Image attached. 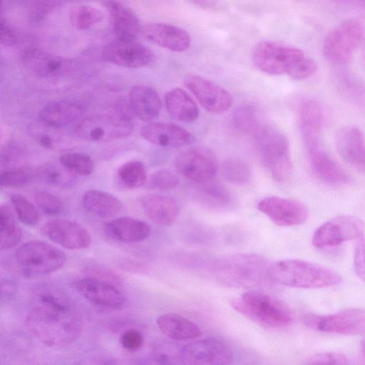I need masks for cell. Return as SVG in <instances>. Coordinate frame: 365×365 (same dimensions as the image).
Listing matches in <instances>:
<instances>
[{"label": "cell", "mask_w": 365, "mask_h": 365, "mask_svg": "<svg viewBox=\"0 0 365 365\" xmlns=\"http://www.w3.org/2000/svg\"><path fill=\"white\" fill-rule=\"evenodd\" d=\"M30 332L44 344L61 347L74 342L81 335L82 319L69 300L50 288L36 294V304L26 317Z\"/></svg>", "instance_id": "cell-1"}, {"label": "cell", "mask_w": 365, "mask_h": 365, "mask_svg": "<svg viewBox=\"0 0 365 365\" xmlns=\"http://www.w3.org/2000/svg\"><path fill=\"white\" fill-rule=\"evenodd\" d=\"M267 275L277 284L303 289L334 287L342 282V277L336 272L300 259L278 261L268 268Z\"/></svg>", "instance_id": "cell-2"}, {"label": "cell", "mask_w": 365, "mask_h": 365, "mask_svg": "<svg viewBox=\"0 0 365 365\" xmlns=\"http://www.w3.org/2000/svg\"><path fill=\"white\" fill-rule=\"evenodd\" d=\"M230 304L237 312L267 328L284 327L293 320L285 304L262 292L247 291L240 297L233 299Z\"/></svg>", "instance_id": "cell-3"}, {"label": "cell", "mask_w": 365, "mask_h": 365, "mask_svg": "<svg viewBox=\"0 0 365 365\" xmlns=\"http://www.w3.org/2000/svg\"><path fill=\"white\" fill-rule=\"evenodd\" d=\"M257 149L262 163L277 182H284L292 173L289 143L284 134L271 127L255 130Z\"/></svg>", "instance_id": "cell-4"}, {"label": "cell", "mask_w": 365, "mask_h": 365, "mask_svg": "<svg viewBox=\"0 0 365 365\" xmlns=\"http://www.w3.org/2000/svg\"><path fill=\"white\" fill-rule=\"evenodd\" d=\"M15 257L22 273L29 277L54 272L66 261L63 251L38 240L28 241L20 246Z\"/></svg>", "instance_id": "cell-5"}, {"label": "cell", "mask_w": 365, "mask_h": 365, "mask_svg": "<svg viewBox=\"0 0 365 365\" xmlns=\"http://www.w3.org/2000/svg\"><path fill=\"white\" fill-rule=\"evenodd\" d=\"M133 130L131 118L115 112L84 118L76 125L74 131L78 138L84 140L106 142L124 138Z\"/></svg>", "instance_id": "cell-6"}, {"label": "cell", "mask_w": 365, "mask_h": 365, "mask_svg": "<svg viewBox=\"0 0 365 365\" xmlns=\"http://www.w3.org/2000/svg\"><path fill=\"white\" fill-rule=\"evenodd\" d=\"M364 33L363 25L356 19L341 22L326 36L322 48L324 56L334 64L346 63L361 41Z\"/></svg>", "instance_id": "cell-7"}, {"label": "cell", "mask_w": 365, "mask_h": 365, "mask_svg": "<svg viewBox=\"0 0 365 365\" xmlns=\"http://www.w3.org/2000/svg\"><path fill=\"white\" fill-rule=\"evenodd\" d=\"M305 55L294 46L272 41L258 43L252 52L255 66L269 75L287 73L289 70Z\"/></svg>", "instance_id": "cell-8"}, {"label": "cell", "mask_w": 365, "mask_h": 365, "mask_svg": "<svg viewBox=\"0 0 365 365\" xmlns=\"http://www.w3.org/2000/svg\"><path fill=\"white\" fill-rule=\"evenodd\" d=\"M176 170L182 176L195 183L212 180L218 170L215 154L205 146H196L182 150L174 160Z\"/></svg>", "instance_id": "cell-9"}, {"label": "cell", "mask_w": 365, "mask_h": 365, "mask_svg": "<svg viewBox=\"0 0 365 365\" xmlns=\"http://www.w3.org/2000/svg\"><path fill=\"white\" fill-rule=\"evenodd\" d=\"M303 323L319 331L343 335L365 334V309H348L327 315L308 314Z\"/></svg>", "instance_id": "cell-10"}, {"label": "cell", "mask_w": 365, "mask_h": 365, "mask_svg": "<svg viewBox=\"0 0 365 365\" xmlns=\"http://www.w3.org/2000/svg\"><path fill=\"white\" fill-rule=\"evenodd\" d=\"M364 223L349 215L336 216L321 225L314 232L312 244L318 248L338 246L363 235Z\"/></svg>", "instance_id": "cell-11"}, {"label": "cell", "mask_w": 365, "mask_h": 365, "mask_svg": "<svg viewBox=\"0 0 365 365\" xmlns=\"http://www.w3.org/2000/svg\"><path fill=\"white\" fill-rule=\"evenodd\" d=\"M184 84L207 112L222 114L232 104L231 94L213 81L195 74L185 77Z\"/></svg>", "instance_id": "cell-12"}, {"label": "cell", "mask_w": 365, "mask_h": 365, "mask_svg": "<svg viewBox=\"0 0 365 365\" xmlns=\"http://www.w3.org/2000/svg\"><path fill=\"white\" fill-rule=\"evenodd\" d=\"M102 58L110 63L130 68L150 64L155 58L153 52L135 40L116 39L107 44L102 51Z\"/></svg>", "instance_id": "cell-13"}, {"label": "cell", "mask_w": 365, "mask_h": 365, "mask_svg": "<svg viewBox=\"0 0 365 365\" xmlns=\"http://www.w3.org/2000/svg\"><path fill=\"white\" fill-rule=\"evenodd\" d=\"M180 359L185 364L224 365L232 361L230 349L215 338H207L190 342L180 350Z\"/></svg>", "instance_id": "cell-14"}, {"label": "cell", "mask_w": 365, "mask_h": 365, "mask_svg": "<svg viewBox=\"0 0 365 365\" xmlns=\"http://www.w3.org/2000/svg\"><path fill=\"white\" fill-rule=\"evenodd\" d=\"M257 208L274 224L282 227L302 225L309 215L308 208L303 202L277 196L263 198L258 202Z\"/></svg>", "instance_id": "cell-15"}, {"label": "cell", "mask_w": 365, "mask_h": 365, "mask_svg": "<svg viewBox=\"0 0 365 365\" xmlns=\"http://www.w3.org/2000/svg\"><path fill=\"white\" fill-rule=\"evenodd\" d=\"M73 287L91 303L106 309L117 310L125 304L123 294L108 281L96 277H84L76 280Z\"/></svg>", "instance_id": "cell-16"}, {"label": "cell", "mask_w": 365, "mask_h": 365, "mask_svg": "<svg viewBox=\"0 0 365 365\" xmlns=\"http://www.w3.org/2000/svg\"><path fill=\"white\" fill-rule=\"evenodd\" d=\"M43 235L51 241L68 250H82L90 246L91 237L81 224L66 219L47 222L41 228Z\"/></svg>", "instance_id": "cell-17"}, {"label": "cell", "mask_w": 365, "mask_h": 365, "mask_svg": "<svg viewBox=\"0 0 365 365\" xmlns=\"http://www.w3.org/2000/svg\"><path fill=\"white\" fill-rule=\"evenodd\" d=\"M21 61L28 70L41 78L63 77L74 68L69 60L36 48L25 51Z\"/></svg>", "instance_id": "cell-18"}, {"label": "cell", "mask_w": 365, "mask_h": 365, "mask_svg": "<svg viewBox=\"0 0 365 365\" xmlns=\"http://www.w3.org/2000/svg\"><path fill=\"white\" fill-rule=\"evenodd\" d=\"M141 136L150 143L164 148H178L192 144L195 138L187 130L170 123H150L140 129Z\"/></svg>", "instance_id": "cell-19"}, {"label": "cell", "mask_w": 365, "mask_h": 365, "mask_svg": "<svg viewBox=\"0 0 365 365\" xmlns=\"http://www.w3.org/2000/svg\"><path fill=\"white\" fill-rule=\"evenodd\" d=\"M299 127L307 153L316 150L321 145V131L323 124V110L314 100L304 102L299 110Z\"/></svg>", "instance_id": "cell-20"}, {"label": "cell", "mask_w": 365, "mask_h": 365, "mask_svg": "<svg viewBox=\"0 0 365 365\" xmlns=\"http://www.w3.org/2000/svg\"><path fill=\"white\" fill-rule=\"evenodd\" d=\"M142 33L148 40L172 51H186L191 43V38L186 31L168 24H147L142 27Z\"/></svg>", "instance_id": "cell-21"}, {"label": "cell", "mask_w": 365, "mask_h": 365, "mask_svg": "<svg viewBox=\"0 0 365 365\" xmlns=\"http://www.w3.org/2000/svg\"><path fill=\"white\" fill-rule=\"evenodd\" d=\"M336 147L340 156L359 171L365 163V140L359 128H341L336 135Z\"/></svg>", "instance_id": "cell-22"}, {"label": "cell", "mask_w": 365, "mask_h": 365, "mask_svg": "<svg viewBox=\"0 0 365 365\" xmlns=\"http://www.w3.org/2000/svg\"><path fill=\"white\" fill-rule=\"evenodd\" d=\"M84 108L80 103L68 100L51 101L38 113V121L47 126L61 129L83 115Z\"/></svg>", "instance_id": "cell-23"}, {"label": "cell", "mask_w": 365, "mask_h": 365, "mask_svg": "<svg viewBox=\"0 0 365 365\" xmlns=\"http://www.w3.org/2000/svg\"><path fill=\"white\" fill-rule=\"evenodd\" d=\"M140 205L151 221L163 226L172 225L180 212L178 203L174 198L160 194L143 196L140 199Z\"/></svg>", "instance_id": "cell-24"}, {"label": "cell", "mask_w": 365, "mask_h": 365, "mask_svg": "<svg viewBox=\"0 0 365 365\" xmlns=\"http://www.w3.org/2000/svg\"><path fill=\"white\" fill-rule=\"evenodd\" d=\"M106 235L116 241L138 242L145 240L150 234L149 225L140 220L122 217L106 222L103 225Z\"/></svg>", "instance_id": "cell-25"}, {"label": "cell", "mask_w": 365, "mask_h": 365, "mask_svg": "<svg viewBox=\"0 0 365 365\" xmlns=\"http://www.w3.org/2000/svg\"><path fill=\"white\" fill-rule=\"evenodd\" d=\"M104 5L111 16L116 39L135 40L142 31L136 15L117 0H106Z\"/></svg>", "instance_id": "cell-26"}, {"label": "cell", "mask_w": 365, "mask_h": 365, "mask_svg": "<svg viewBox=\"0 0 365 365\" xmlns=\"http://www.w3.org/2000/svg\"><path fill=\"white\" fill-rule=\"evenodd\" d=\"M129 104L139 119L150 122L155 119L160 110L161 102L156 91L145 85H136L130 90Z\"/></svg>", "instance_id": "cell-27"}, {"label": "cell", "mask_w": 365, "mask_h": 365, "mask_svg": "<svg viewBox=\"0 0 365 365\" xmlns=\"http://www.w3.org/2000/svg\"><path fill=\"white\" fill-rule=\"evenodd\" d=\"M307 154L313 173L323 182L331 185H344L350 182L349 175L322 147Z\"/></svg>", "instance_id": "cell-28"}, {"label": "cell", "mask_w": 365, "mask_h": 365, "mask_svg": "<svg viewBox=\"0 0 365 365\" xmlns=\"http://www.w3.org/2000/svg\"><path fill=\"white\" fill-rule=\"evenodd\" d=\"M157 324L164 335L173 340H190L202 335L201 329L196 324L177 314L160 315L157 319Z\"/></svg>", "instance_id": "cell-29"}, {"label": "cell", "mask_w": 365, "mask_h": 365, "mask_svg": "<svg viewBox=\"0 0 365 365\" xmlns=\"http://www.w3.org/2000/svg\"><path fill=\"white\" fill-rule=\"evenodd\" d=\"M84 209L89 213L101 218H110L117 215L123 207L122 202L106 191L90 190L82 197Z\"/></svg>", "instance_id": "cell-30"}, {"label": "cell", "mask_w": 365, "mask_h": 365, "mask_svg": "<svg viewBox=\"0 0 365 365\" xmlns=\"http://www.w3.org/2000/svg\"><path fill=\"white\" fill-rule=\"evenodd\" d=\"M165 103L168 113L177 120L192 123L198 117L195 102L181 88H175L167 92Z\"/></svg>", "instance_id": "cell-31"}, {"label": "cell", "mask_w": 365, "mask_h": 365, "mask_svg": "<svg viewBox=\"0 0 365 365\" xmlns=\"http://www.w3.org/2000/svg\"><path fill=\"white\" fill-rule=\"evenodd\" d=\"M0 225V250H7L19 245L22 238V232L11 207L7 205H1Z\"/></svg>", "instance_id": "cell-32"}, {"label": "cell", "mask_w": 365, "mask_h": 365, "mask_svg": "<svg viewBox=\"0 0 365 365\" xmlns=\"http://www.w3.org/2000/svg\"><path fill=\"white\" fill-rule=\"evenodd\" d=\"M37 178L43 182L60 187L73 185L77 175L66 169L61 163H47L36 169Z\"/></svg>", "instance_id": "cell-33"}, {"label": "cell", "mask_w": 365, "mask_h": 365, "mask_svg": "<svg viewBox=\"0 0 365 365\" xmlns=\"http://www.w3.org/2000/svg\"><path fill=\"white\" fill-rule=\"evenodd\" d=\"M117 180L125 189H136L144 185L147 180L146 168L139 160L127 161L118 169Z\"/></svg>", "instance_id": "cell-34"}, {"label": "cell", "mask_w": 365, "mask_h": 365, "mask_svg": "<svg viewBox=\"0 0 365 365\" xmlns=\"http://www.w3.org/2000/svg\"><path fill=\"white\" fill-rule=\"evenodd\" d=\"M37 178V170L29 166H16L1 170V187L19 188L26 186Z\"/></svg>", "instance_id": "cell-35"}, {"label": "cell", "mask_w": 365, "mask_h": 365, "mask_svg": "<svg viewBox=\"0 0 365 365\" xmlns=\"http://www.w3.org/2000/svg\"><path fill=\"white\" fill-rule=\"evenodd\" d=\"M198 197L205 204L214 207H225L230 205L231 196L221 184L212 180L201 184Z\"/></svg>", "instance_id": "cell-36"}, {"label": "cell", "mask_w": 365, "mask_h": 365, "mask_svg": "<svg viewBox=\"0 0 365 365\" xmlns=\"http://www.w3.org/2000/svg\"><path fill=\"white\" fill-rule=\"evenodd\" d=\"M70 19L76 29L85 30L100 23L103 19V13L91 5H79L71 10Z\"/></svg>", "instance_id": "cell-37"}, {"label": "cell", "mask_w": 365, "mask_h": 365, "mask_svg": "<svg viewBox=\"0 0 365 365\" xmlns=\"http://www.w3.org/2000/svg\"><path fill=\"white\" fill-rule=\"evenodd\" d=\"M58 161L66 169L76 175L86 176L94 170V163L91 157L83 153H67L62 154Z\"/></svg>", "instance_id": "cell-38"}, {"label": "cell", "mask_w": 365, "mask_h": 365, "mask_svg": "<svg viewBox=\"0 0 365 365\" xmlns=\"http://www.w3.org/2000/svg\"><path fill=\"white\" fill-rule=\"evenodd\" d=\"M222 173L230 182L235 184H245L251 177L248 165L242 159L229 158L222 164Z\"/></svg>", "instance_id": "cell-39"}, {"label": "cell", "mask_w": 365, "mask_h": 365, "mask_svg": "<svg viewBox=\"0 0 365 365\" xmlns=\"http://www.w3.org/2000/svg\"><path fill=\"white\" fill-rule=\"evenodd\" d=\"M232 123L234 128L241 133L255 132L258 126L255 108L249 105L240 106L232 113Z\"/></svg>", "instance_id": "cell-40"}, {"label": "cell", "mask_w": 365, "mask_h": 365, "mask_svg": "<svg viewBox=\"0 0 365 365\" xmlns=\"http://www.w3.org/2000/svg\"><path fill=\"white\" fill-rule=\"evenodd\" d=\"M12 207L19 220L28 226L36 225L39 220V215L36 207L26 197L20 194L10 195Z\"/></svg>", "instance_id": "cell-41"}, {"label": "cell", "mask_w": 365, "mask_h": 365, "mask_svg": "<svg viewBox=\"0 0 365 365\" xmlns=\"http://www.w3.org/2000/svg\"><path fill=\"white\" fill-rule=\"evenodd\" d=\"M31 134L34 139L46 149H54L60 146L62 138L57 128L41 123V125L31 128Z\"/></svg>", "instance_id": "cell-42"}, {"label": "cell", "mask_w": 365, "mask_h": 365, "mask_svg": "<svg viewBox=\"0 0 365 365\" xmlns=\"http://www.w3.org/2000/svg\"><path fill=\"white\" fill-rule=\"evenodd\" d=\"M179 183L178 176L171 170L161 169L155 171L148 179V187L158 190H169Z\"/></svg>", "instance_id": "cell-43"}, {"label": "cell", "mask_w": 365, "mask_h": 365, "mask_svg": "<svg viewBox=\"0 0 365 365\" xmlns=\"http://www.w3.org/2000/svg\"><path fill=\"white\" fill-rule=\"evenodd\" d=\"M34 197L36 205L45 215L57 216L62 213L63 205L55 195L46 191H38Z\"/></svg>", "instance_id": "cell-44"}, {"label": "cell", "mask_w": 365, "mask_h": 365, "mask_svg": "<svg viewBox=\"0 0 365 365\" xmlns=\"http://www.w3.org/2000/svg\"><path fill=\"white\" fill-rule=\"evenodd\" d=\"M344 93L354 102L365 107V86L350 76L342 77L340 81Z\"/></svg>", "instance_id": "cell-45"}, {"label": "cell", "mask_w": 365, "mask_h": 365, "mask_svg": "<svg viewBox=\"0 0 365 365\" xmlns=\"http://www.w3.org/2000/svg\"><path fill=\"white\" fill-rule=\"evenodd\" d=\"M314 61L306 56L298 61L287 72V75L293 80L302 81L311 76L316 71Z\"/></svg>", "instance_id": "cell-46"}, {"label": "cell", "mask_w": 365, "mask_h": 365, "mask_svg": "<svg viewBox=\"0 0 365 365\" xmlns=\"http://www.w3.org/2000/svg\"><path fill=\"white\" fill-rule=\"evenodd\" d=\"M307 364H350L349 358L339 352H324L312 355L305 362Z\"/></svg>", "instance_id": "cell-47"}, {"label": "cell", "mask_w": 365, "mask_h": 365, "mask_svg": "<svg viewBox=\"0 0 365 365\" xmlns=\"http://www.w3.org/2000/svg\"><path fill=\"white\" fill-rule=\"evenodd\" d=\"M142 333L135 329H129L123 331L120 337L121 346L126 350L135 351L141 348L143 344Z\"/></svg>", "instance_id": "cell-48"}, {"label": "cell", "mask_w": 365, "mask_h": 365, "mask_svg": "<svg viewBox=\"0 0 365 365\" xmlns=\"http://www.w3.org/2000/svg\"><path fill=\"white\" fill-rule=\"evenodd\" d=\"M354 265L356 275L365 282V235L358 238L354 251Z\"/></svg>", "instance_id": "cell-49"}, {"label": "cell", "mask_w": 365, "mask_h": 365, "mask_svg": "<svg viewBox=\"0 0 365 365\" xmlns=\"http://www.w3.org/2000/svg\"><path fill=\"white\" fill-rule=\"evenodd\" d=\"M23 156L22 150L14 146H8L1 151V165L5 169L14 167Z\"/></svg>", "instance_id": "cell-50"}, {"label": "cell", "mask_w": 365, "mask_h": 365, "mask_svg": "<svg viewBox=\"0 0 365 365\" xmlns=\"http://www.w3.org/2000/svg\"><path fill=\"white\" fill-rule=\"evenodd\" d=\"M0 38L1 44L11 46L15 44L17 37L15 31L12 29L7 21L3 19H1V33Z\"/></svg>", "instance_id": "cell-51"}, {"label": "cell", "mask_w": 365, "mask_h": 365, "mask_svg": "<svg viewBox=\"0 0 365 365\" xmlns=\"http://www.w3.org/2000/svg\"><path fill=\"white\" fill-rule=\"evenodd\" d=\"M190 4L202 9H212L217 5V0H186Z\"/></svg>", "instance_id": "cell-52"}, {"label": "cell", "mask_w": 365, "mask_h": 365, "mask_svg": "<svg viewBox=\"0 0 365 365\" xmlns=\"http://www.w3.org/2000/svg\"><path fill=\"white\" fill-rule=\"evenodd\" d=\"M361 356L363 361L365 363V338L361 341L360 346Z\"/></svg>", "instance_id": "cell-53"}, {"label": "cell", "mask_w": 365, "mask_h": 365, "mask_svg": "<svg viewBox=\"0 0 365 365\" xmlns=\"http://www.w3.org/2000/svg\"><path fill=\"white\" fill-rule=\"evenodd\" d=\"M361 172L365 173V165H364L362 170Z\"/></svg>", "instance_id": "cell-54"}, {"label": "cell", "mask_w": 365, "mask_h": 365, "mask_svg": "<svg viewBox=\"0 0 365 365\" xmlns=\"http://www.w3.org/2000/svg\"><path fill=\"white\" fill-rule=\"evenodd\" d=\"M360 1L365 6V0H360Z\"/></svg>", "instance_id": "cell-55"}]
</instances>
